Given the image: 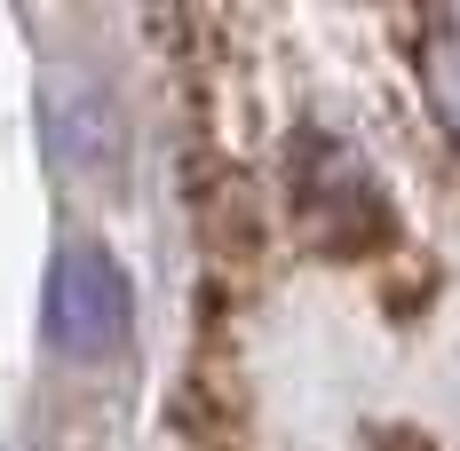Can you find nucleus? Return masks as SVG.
<instances>
[{
	"label": "nucleus",
	"instance_id": "1",
	"mask_svg": "<svg viewBox=\"0 0 460 451\" xmlns=\"http://www.w3.org/2000/svg\"><path fill=\"white\" fill-rule=\"evenodd\" d=\"M294 214L302 238L318 254H366L389 238V206H381V182L366 175V159L333 135H310L294 159Z\"/></svg>",
	"mask_w": 460,
	"mask_h": 451
},
{
	"label": "nucleus",
	"instance_id": "2",
	"mask_svg": "<svg viewBox=\"0 0 460 451\" xmlns=\"http://www.w3.org/2000/svg\"><path fill=\"white\" fill-rule=\"evenodd\" d=\"M128 270L88 246V238H72L64 254H56V270H48V349L72 364H103L119 341H128Z\"/></svg>",
	"mask_w": 460,
	"mask_h": 451
},
{
	"label": "nucleus",
	"instance_id": "3",
	"mask_svg": "<svg viewBox=\"0 0 460 451\" xmlns=\"http://www.w3.org/2000/svg\"><path fill=\"white\" fill-rule=\"evenodd\" d=\"M48 119H56V127H48L56 159H64L80 182L119 175V127H111V103H103V95L72 88V95H56V111H48Z\"/></svg>",
	"mask_w": 460,
	"mask_h": 451
},
{
	"label": "nucleus",
	"instance_id": "4",
	"mask_svg": "<svg viewBox=\"0 0 460 451\" xmlns=\"http://www.w3.org/2000/svg\"><path fill=\"white\" fill-rule=\"evenodd\" d=\"M420 80H429L437 119H445V127H453V143H460V8L429 16V40H420Z\"/></svg>",
	"mask_w": 460,
	"mask_h": 451
}]
</instances>
